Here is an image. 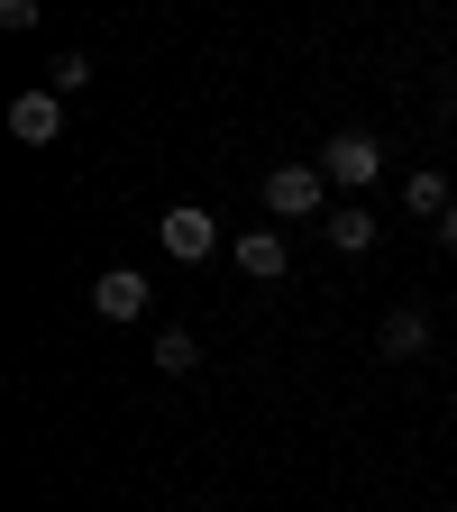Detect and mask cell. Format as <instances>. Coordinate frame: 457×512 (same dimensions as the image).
Wrapping results in <instances>:
<instances>
[{
	"mask_svg": "<svg viewBox=\"0 0 457 512\" xmlns=\"http://www.w3.org/2000/svg\"><path fill=\"white\" fill-rule=\"evenodd\" d=\"M320 174H330L339 192H366V183L384 174V147L366 138V128H339V138H330V147H320Z\"/></svg>",
	"mask_w": 457,
	"mask_h": 512,
	"instance_id": "cell-1",
	"label": "cell"
},
{
	"mask_svg": "<svg viewBox=\"0 0 457 512\" xmlns=\"http://www.w3.org/2000/svg\"><path fill=\"white\" fill-rule=\"evenodd\" d=\"M320 202H330V174H320V165H275L266 174V211L275 220H311Z\"/></svg>",
	"mask_w": 457,
	"mask_h": 512,
	"instance_id": "cell-2",
	"label": "cell"
},
{
	"mask_svg": "<svg viewBox=\"0 0 457 512\" xmlns=\"http://www.w3.org/2000/svg\"><path fill=\"white\" fill-rule=\"evenodd\" d=\"M156 238H165V256H174V266H202V256L220 247V220H211L202 202H174V211L156 220Z\"/></svg>",
	"mask_w": 457,
	"mask_h": 512,
	"instance_id": "cell-3",
	"label": "cell"
},
{
	"mask_svg": "<svg viewBox=\"0 0 457 512\" xmlns=\"http://www.w3.org/2000/svg\"><path fill=\"white\" fill-rule=\"evenodd\" d=\"M10 138H19V147H55V138H64V101H55V92H19V101H10Z\"/></svg>",
	"mask_w": 457,
	"mask_h": 512,
	"instance_id": "cell-4",
	"label": "cell"
},
{
	"mask_svg": "<svg viewBox=\"0 0 457 512\" xmlns=\"http://www.w3.org/2000/svg\"><path fill=\"white\" fill-rule=\"evenodd\" d=\"M92 311H101V320H138V311H147V275H138V266H110V275L92 284Z\"/></svg>",
	"mask_w": 457,
	"mask_h": 512,
	"instance_id": "cell-5",
	"label": "cell"
},
{
	"mask_svg": "<svg viewBox=\"0 0 457 512\" xmlns=\"http://www.w3.org/2000/svg\"><path fill=\"white\" fill-rule=\"evenodd\" d=\"M229 256H238V275H256V284H275V275L293 266V247H284V229H247V238H238Z\"/></svg>",
	"mask_w": 457,
	"mask_h": 512,
	"instance_id": "cell-6",
	"label": "cell"
},
{
	"mask_svg": "<svg viewBox=\"0 0 457 512\" xmlns=\"http://www.w3.org/2000/svg\"><path fill=\"white\" fill-rule=\"evenodd\" d=\"M320 238H330L339 256H366V247H375V211H366V202H339L330 220H320Z\"/></svg>",
	"mask_w": 457,
	"mask_h": 512,
	"instance_id": "cell-7",
	"label": "cell"
},
{
	"mask_svg": "<svg viewBox=\"0 0 457 512\" xmlns=\"http://www.w3.org/2000/svg\"><path fill=\"white\" fill-rule=\"evenodd\" d=\"M403 202H412V211H421V220H448V202H457V183H448V174H439V165H421V174H412V183H403Z\"/></svg>",
	"mask_w": 457,
	"mask_h": 512,
	"instance_id": "cell-8",
	"label": "cell"
},
{
	"mask_svg": "<svg viewBox=\"0 0 457 512\" xmlns=\"http://www.w3.org/2000/svg\"><path fill=\"white\" fill-rule=\"evenodd\" d=\"M430 348V320L421 311H384V357H421Z\"/></svg>",
	"mask_w": 457,
	"mask_h": 512,
	"instance_id": "cell-9",
	"label": "cell"
},
{
	"mask_svg": "<svg viewBox=\"0 0 457 512\" xmlns=\"http://www.w3.org/2000/svg\"><path fill=\"white\" fill-rule=\"evenodd\" d=\"M192 366H202L192 330H156V375H192Z\"/></svg>",
	"mask_w": 457,
	"mask_h": 512,
	"instance_id": "cell-10",
	"label": "cell"
},
{
	"mask_svg": "<svg viewBox=\"0 0 457 512\" xmlns=\"http://www.w3.org/2000/svg\"><path fill=\"white\" fill-rule=\"evenodd\" d=\"M83 83H92V55H55V64H46V92H55V101L83 92Z\"/></svg>",
	"mask_w": 457,
	"mask_h": 512,
	"instance_id": "cell-11",
	"label": "cell"
},
{
	"mask_svg": "<svg viewBox=\"0 0 457 512\" xmlns=\"http://www.w3.org/2000/svg\"><path fill=\"white\" fill-rule=\"evenodd\" d=\"M439 238H448V247H457V202H448V220H439Z\"/></svg>",
	"mask_w": 457,
	"mask_h": 512,
	"instance_id": "cell-12",
	"label": "cell"
}]
</instances>
